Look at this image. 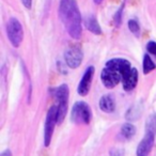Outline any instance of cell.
<instances>
[{
	"label": "cell",
	"mask_w": 156,
	"mask_h": 156,
	"mask_svg": "<svg viewBox=\"0 0 156 156\" xmlns=\"http://www.w3.org/2000/svg\"><path fill=\"white\" fill-rule=\"evenodd\" d=\"M110 156H124L123 149H118V147H115V149L110 150Z\"/></svg>",
	"instance_id": "obj_18"
},
{
	"label": "cell",
	"mask_w": 156,
	"mask_h": 156,
	"mask_svg": "<svg viewBox=\"0 0 156 156\" xmlns=\"http://www.w3.org/2000/svg\"><path fill=\"white\" fill-rule=\"evenodd\" d=\"M147 50L150 52V54L156 56V42L150 41L149 43L147 44Z\"/></svg>",
	"instance_id": "obj_17"
},
{
	"label": "cell",
	"mask_w": 156,
	"mask_h": 156,
	"mask_svg": "<svg viewBox=\"0 0 156 156\" xmlns=\"http://www.w3.org/2000/svg\"><path fill=\"white\" fill-rule=\"evenodd\" d=\"M128 29H129L130 32L134 33L136 37H139V34H140V26H139L137 20H128Z\"/></svg>",
	"instance_id": "obj_15"
},
{
	"label": "cell",
	"mask_w": 156,
	"mask_h": 156,
	"mask_svg": "<svg viewBox=\"0 0 156 156\" xmlns=\"http://www.w3.org/2000/svg\"><path fill=\"white\" fill-rule=\"evenodd\" d=\"M85 26L90 32L94 33V34H101L102 33V29H101V26L96 20L95 16L88 15L85 20Z\"/></svg>",
	"instance_id": "obj_12"
},
{
	"label": "cell",
	"mask_w": 156,
	"mask_h": 156,
	"mask_svg": "<svg viewBox=\"0 0 156 156\" xmlns=\"http://www.w3.org/2000/svg\"><path fill=\"white\" fill-rule=\"evenodd\" d=\"M135 133H136V128L130 123H125L121 128V136L125 139H130L135 135Z\"/></svg>",
	"instance_id": "obj_13"
},
{
	"label": "cell",
	"mask_w": 156,
	"mask_h": 156,
	"mask_svg": "<svg viewBox=\"0 0 156 156\" xmlns=\"http://www.w3.org/2000/svg\"><path fill=\"white\" fill-rule=\"evenodd\" d=\"M138 83V71L135 67H132L130 72L122 79V85L125 91H132L135 89Z\"/></svg>",
	"instance_id": "obj_10"
},
{
	"label": "cell",
	"mask_w": 156,
	"mask_h": 156,
	"mask_svg": "<svg viewBox=\"0 0 156 156\" xmlns=\"http://www.w3.org/2000/svg\"><path fill=\"white\" fill-rule=\"evenodd\" d=\"M123 8H124V3L121 5V8L118 10V12L115 13V26H117V27L121 25V22H122V11H123Z\"/></svg>",
	"instance_id": "obj_16"
},
{
	"label": "cell",
	"mask_w": 156,
	"mask_h": 156,
	"mask_svg": "<svg viewBox=\"0 0 156 156\" xmlns=\"http://www.w3.org/2000/svg\"><path fill=\"white\" fill-rule=\"evenodd\" d=\"M101 79L106 88H115L120 81H122V74L115 69L108 65H105L101 73Z\"/></svg>",
	"instance_id": "obj_6"
},
{
	"label": "cell",
	"mask_w": 156,
	"mask_h": 156,
	"mask_svg": "<svg viewBox=\"0 0 156 156\" xmlns=\"http://www.w3.org/2000/svg\"><path fill=\"white\" fill-rule=\"evenodd\" d=\"M155 67L156 65L151 59V57L147 54H145L144 57H143V74H149L150 72L155 69Z\"/></svg>",
	"instance_id": "obj_14"
},
{
	"label": "cell",
	"mask_w": 156,
	"mask_h": 156,
	"mask_svg": "<svg viewBox=\"0 0 156 156\" xmlns=\"http://www.w3.org/2000/svg\"><path fill=\"white\" fill-rule=\"evenodd\" d=\"M54 95L58 102V123H62L65 115L67 113V102H69V87L65 83L59 86L58 88L52 90Z\"/></svg>",
	"instance_id": "obj_2"
},
{
	"label": "cell",
	"mask_w": 156,
	"mask_h": 156,
	"mask_svg": "<svg viewBox=\"0 0 156 156\" xmlns=\"http://www.w3.org/2000/svg\"><path fill=\"white\" fill-rule=\"evenodd\" d=\"M22 3L24 5V7L27 8V9H31V5H32V0H22Z\"/></svg>",
	"instance_id": "obj_19"
},
{
	"label": "cell",
	"mask_w": 156,
	"mask_h": 156,
	"mask_svg": "<svg viewBox=\"0 0 156 156\" xmlns=\"http://www.w3.org/2000/svg\"><path fill=\"white\" fill-rule=\"evenodd\" d=\"M57 123H58V108H57V106H51L48 110L45 121V129H44V144H45V147H48L50 141H51L55 126Z\"/></svg>",
	"instance_id": "obj_5"
},
{
	"label": "cell",
	"mask_w": 156,
	"mask_h": 156,
	"mask_svg": "<svg viewBox=\"0 0 156 156\" xmlns=\"http://www.w3.org/2000/svg\"><path fill=\"white\" fill-rule=\"evenodd\" d=\"M154 135H155V132L153 129H151V128H149L144 138L140 141L138 147H137V156H149L154 144Z\"/></svg>",
	"instance_id": "obj_8"
},
{
	"label": "cell",
	"mask_w": 156,
	"mask_h": 156,
	"mask_svg": "<svg viewBox=\"0 0 156 156\" xmlns=\"http://www.w3.org/2000/svg\"><path fill=\"white\" fill-rule=\"evenodd\" d=\"M102 1H103V0H94V2H95L96 5H100V3L102 2Z\"/></svg>",
	"instance_id": "obj_21"
},
{
	"label": "cell",
	"mask_w": 156,
	"mask_h": 156,
	"mask_svg": "<svg viewBox=\"0 0 156 156\" xmlns=\"http://www.w3.org/2000/svg\"><path fill=\"white\" fill-rule=\"evenodd\" d=\"M91 109L85 102H77L72 108L71 119L76 124H89L91 121Z\"/></svg>",
	"instance_id": "obj_3"
},
{
	"label": "cell",
	"mask_w": 156,
	"mask_h": 156,
	"mask_svg": "<svg viewBox=\"0 0 156 156\" xmlns=\"http://www.w3.org/2000/svg\"><path fill=\"white\" fill-rule=\"evenodd\" d=\"M1 156H12V153H11V151H9V150H7V151L2 152V154H1Z\"/></svg>",
	"instance_id": "obj_20"
},
{
	"label": "cell",
	"mask_w": 156,
	"mask_h": 156,
	"mask_svg": "<svg viewBox=\"0 0 156 156\" xmlns=\"http://www.w3.org/2000/svg\"><path fill=\"white\" fill-rule=\"evenodd\" d=\"M59 16L67 33L75 40L80 39L83 33L81 14L79 12L76 0H60Z\"/></svg>",
	"instance_id": "obj_1"
},
{
	"label": "cell",
	"mask_w": 156,
	"mask_h": 156,
	"mask_svg": "<svg viewBox=\"0 0 156 156\" xmlns=\"http://www.w3.org/2000/svg\"><path fill=\"white\" fill-rule=\"evenodd\" d=\"M100 108L104 112H112L115 109V98L110 94H107L101 98L100 100Z\"/></svg>",
	"instance_id": "obj_11"
},
{
	"label": "cell",
	"mask_w": 156,
	"mask_h": 156,
	"mask_svg": "<svg viewBox=\"0 0 156 156\" xmlns=\"http://www.w3.org/2000/svg\"><path fill=\"white\" fill-rule=\"evenodd\" d=\"M83 51H81L80 48L76 47V46L69 48L64 54L65 63L71 69H77L81 64V62H83Z\"/></svg>",
	"instance_id": "obj_7"
},
{
	"label": "cell",
	"mask_w": 156,
	"mask_h": 156,
	"mask_svg": "<svg viewBox=\"0 0 156 156\" xmlns=\"http://www.w3.org/2000/svg\"><path fill=\"white\" fill-rule=\"evenodd\" d=\"M93 76H94V67L89 66L87 69H86L85 74H83V78H81L80 83H79V86H78L77 91H78V94H79V95L85 96L89 93Z\"/></svg>",
	"instance_id": "obj_9"
},
{
	"label": "cell",
	"mask_w": 156,
	"mask_h": 156,
	"mask_svg": "<svg viewBox=\"0 0 156 156\" xmlns=\"http://www.w3.org/2000/svg\"><path fill=\"white\" fill-rule=\"evenodd\" d=\"M7 34L11 44L14 47H18L24 39V30L20 20L12 17L7 24Z\"/></svg>",
	"instance_id": "obj_4"
}]
</instances>
